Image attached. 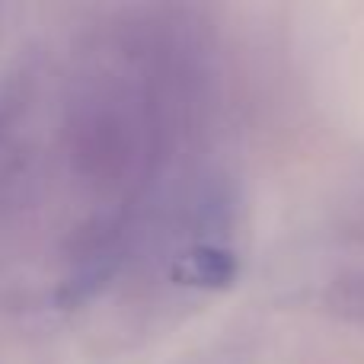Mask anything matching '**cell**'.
I'll list each match as a JSON object with an SVG mask.
<instances>
[{
    "label": "cell",
    "mask_w": 364,
    "mask_h": 364,
    "mask_svg": "<svg viewBox=\"0 0 364 364\" xmlns=\"http://www.w3.org/2000/svg\"><path fill=\"white\" fill-rule=\"evenodd\" d=\"M138 246V214L132 205L102 208L74 227L61 256V301L80 304L100 294Z\"/></svg>",
    "instance_id": "1"
},
{
    "label": "cell",
    "mask_w": 364,
    "mask_h": 364,
    "mask_svg": "<svg viewBox=\"0 0 364 364\" xmlns=\"http://www.w3.org/2000/svg\"><path fill=\"white\" fill-rule=\"evenodd\" d=\"M29 100L23 83L0 87V205L16 198L29 179Z\"/></svg>",
    "instance_id": "2"
},
{
    "label": "cell",
    "mask_w": 364,
    "mask_h": 364,
    "mask_svg": "<svg viewBox=\"0 0 364 364\" xmlns=\"http://www.w3.org/2000/svg\"><path fill=\"white\" fill-rule=\"evenodd\" d=\"M240 272V262L224 243H188L179 250L173 275L198 288H224Z\"/></svg>",
    "instance_id": "3"
},
{
    "label": "cell",
    "mask_w": 364,
    "mask_h": 364,
    "mask_svg": "<svg viewBox=\"0 0 364 364\" xmlns=\"http://www.w3.org/2000/svg\"><path fill=\"white\" fill-rule=\"evenodd\" d=\"M323 307L339 320L364 326V265L329 278V284L323 288Z\"/></svg>",
    "instance_id": "4"
}]
</instances>
